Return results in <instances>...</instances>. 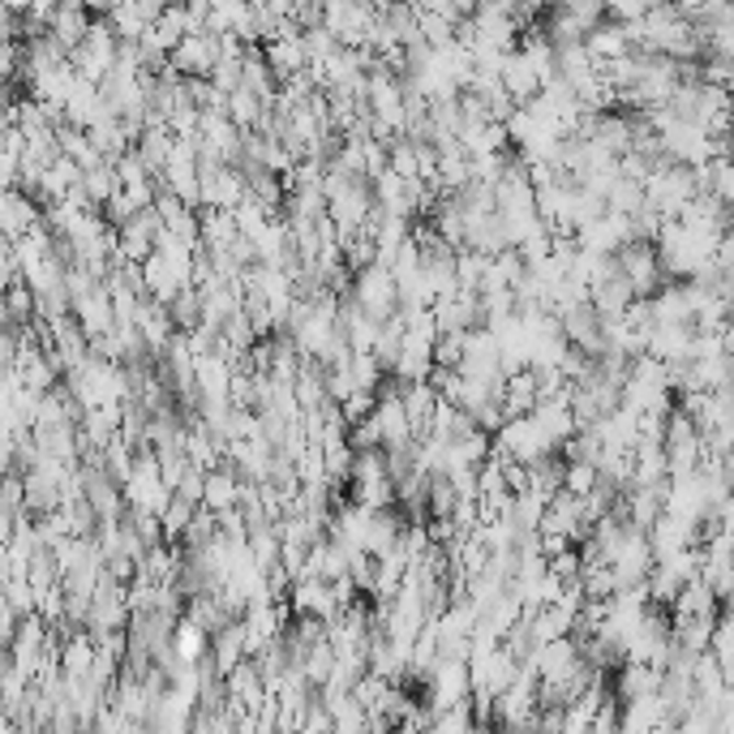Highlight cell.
Returning <instances> with one entry per match:
<instances>
[{
	"mask_svg": "<svg viewBox=\"0 0 734 734\" xmlns=\"http://www.w3.org/2000/svg\"><path fill=\"white\" fill-rule=\"evenodd\" d=\"M580 44L588 48L592 60H614V56H628V52H632L628 35H623V22H597Z\"/></svg>",
	"mask_w": 734,
	"mask_h": 734,
	"instance_id": "16",
	"label": "cell"
},
{
	"mask_svg": "<svg viewBox=\"0 0 734 734\" xmlns=\"http://www.w3.org/2000/svg\"><path fill=\"white\" fill-rule=\"evenodd\" d=\"M194 507H197V502H185L181 494H172V498H168V507L159 511V529H163V538L181 541L185 524H190V516H194Z\"/></svg>",
	"mask_w": 734,
	"mask_h": 734,
	"instance_id": "23",
	"label": "cell"
},
{
	"mask_svg": "<svg viewBox=\"0 0 734 734\" xmlns=\"http://www.w3.org/2000/svg\"><path fill=\"white\" fill-rule=\"evenodd\" d=\"M597 482H601V477H597V464H592V460H563V489H567V494H588Z\"/></svg>",
	"mask_w": 734,
	"mask_h": 734,
	"instance_id": "26",
	"label": "cell"
},
{
	"mask_svg": "<svg viewBox=\"0 0 734 734\" xmlns=\"http://www.w3.org/2000/svg\"><path fill=\"white\" fill-rule=\"evenodd\" d=\"M237 468L228 464V460H219L215 468H206V482H202V507H211V511H224V507H233L237 502Z\"/></svg>",
	"mask_w": 734,
	"mask_h": 734,
	"instance_id": "15",
	"label": "cell"
},
{
	"mask_svg": "<svg viewBox=\"0 0 734 734\" xmlns=\"http://www.w3.org/2000/svg\"><path fill=\"white\" fill-rule=\"evenodd\" d=\"M644 352H653L666 365H679V361L691 357V327L687 323H653Z\"/></svg>",
	"mask_w": 734,
	"mask_h": 734,
	"instance_id": "8",
	"label": "cell"
},
{
	"mask_svg": "<svg viewBox=\"0 0 734 734\" xmlns=\"http://www.w3.org/2000/svg\"><path fill=\"white\" fill-rule=\"evenodd\" d=\"M352 301L374 318V323H383L387 314L395 309V280L387 267H379V262H370V267H361V271H352Z\"/></svg>",
	"mask_w": 734,
	"mask_h": 734,
	"instance_id": "4",
	"label": "cell"
},
{
	"mask_svg": "<svg viewBox=\"0 0 734 734\" xmlns=\"http://www.w3.org/2000/svg\"><path fill=\"white\" fill-rule=\"evenodd\" d=\"M348 374H352V383H357L361 392H374V387L387 379L374 352H348Z\"/></svg>",
	"mask_w": 734,
	"mask_h": 734,
	"instance_id": "22",
	"label": "cell"
},
{
	"mask_svg": "<svg viewBox=\"0 0 734 734\" xmlns=\"http://www.w3.org/2000/svg\"><path fill=\"white\" fill-rule=\"evenodd\" d=\"M134 318H138V336L147 343L150 352H163L168 340H172V314H168V305L163 301H138V309H134Z\"/></svg>",
	"mask_w": 734,
	"mask_h": 734,
	"instance_id": "10",
	"label": "cell"
},
{
	"mask_svg": "<svg viewBox=\"0 0 734 734\" xmlns=\"http://www.w3.org/2000/svg\"><path fill=\"white\" fill-rule=\"evenodd\" d=\"M262 60H267V69L275 74V82H280V78H289V74L309 69V60H305V44H301V31H289V35L267 39V44H262Z\"/></svg>",
	"mask_w": 734,
	"mask_h": 734,
	"instance_id": "9",
	"label": "cell"
},
{
	"mask_svg": "<svg viewBox=\"0 0 734 734\" xmlns=\"http://www.w3.org/2000/svg\"><path fill=\"white\" fill-rule=\"evenodd\" d=\"M434 365H460V357H464V331H439V340H434Z\"/></svg>",
	"mask_w": 734,
	"mask_h": 734,
	"instance_id": "29",
	"label": "cell"
},
{
	"mask_svg": "<svg viewBox=\"0 0 734 734\" xmlns=\"http://www.w3.org/2000/svg\"><path fill=\"white\" fill-rule=\"evenodd\" d=\"M489 451H498V455H507V460H520V464H533V460L558 451V447L545 439V430L533 421V413H524V417H507V421L489 434Z\"/></svg>",
	"mask_w": 734,
	"mask_h": 734,
	"instance_id": "1",
	"label": "cell"
},
{
	"mask_svg": "<svg viewBox=\"0 0 734 734\" xmlns=\"http://www.w3.org/2000/svg\"><path fill=\"white\" fill-rule=\"evenodd\" d=\"M56 35H60L65 44H82V35H87V18H82L78 4H69V9L56 18Z\"/></svg>",
	"mask_w": 734,
	"mask_h": 734,
	"instance_id": "31",
	"label": "cell"
},
{
	"mask_svg": "<svg viewBox=\"0 0 734 734\" xmlns=\"http://www.w3.org/2000/svg\"><path fill=\"white\" fill-rule=\"evenodd\" d=\"M430 314H434V327L439 331H464V327H482V301L473 289H455L447 296H434L430 301Z\"/></svg>",
	"mask_w": 734,
	"mask_h": 734,
	"instance_id": "6",
	"label": "cell"
},
{
	"mask_svg": "<svg viewBox=\"0 0 734 734\" xmlns=\"http://www.w3.org/2000/svg\"><path fill=\"white\" fill-rule=\"evenodd\" d=\"M340 413H343V421H348V426H352V421H361V417H370V413H374V392L352 387V392L340 399Z\"/></svg>",
	"mask_w": 734,
	"mask_h": 734,
	"instance_id": "32",
	"label": "cell"
},
{
	"mask_svg": "<svg viewBox=\"0 0 734 734\" xmlns=\"http://www.w3.org/2000/svg\"><path fill=\"white\" fill-rule=\"evenodd\" d=\"M206 644H211V636L197 628L190 614H181V619L172 623V653H177L181 662H197V657L206 653Z\"/></svg>",
	"mask_w": 734,
	"mask_h": 734,
	"instance_id": "18",
	"label": "cell"
},
{
	"mask_svg": "<svg viewBox=\"0 0 734 734\" xmlns=\"http://www.w3.org/2000/svg\"><path fill=\"white\" fill-rule=\"evenodd\" d=\"M219 60V35L215 31H190L177 48H172V69L185 74V78H206L211 65Z\"/></svg>",
	"mask_w": 734,
	"mask_h": 734,
	"instance_id": "5",
	"label": "cell"
},
{
	"mask_svg": "<svg viewBox=\"0 0 734 734\" xmlns=\"http://www.w3.org/2000/svg\"><path fill=\"white\" fill-rule=\"evenodd\" d=\"M498 82H502V91L516 99V103H524V99H533L541 91V78L524 65V56L511 48L502 56V65H498Z\"/></svg>",
	"mask_w": 734,
	"mask_h": 734,
	"instance_id": "12",
	"label": "cell"
},
{
	"mask_svg": "<svg viewBox=\"0 0 734 734\" xmlns=\"http://www.w3.org/2000/svg\"><path fill=\"white\" fill-rule=\"evenodd\" d=\"M606 206H610V211H623V215H636L640 206H644V190H640V181H632V177H619V181L606 190Z\"/></svg>",
	"mask_w": 734,
	"mask_h": 734,
	"instance_id": "25",
	"label": "cell"
},
{
	"mask_svg": "<svg viewBox=\"0 0 734 734\" xmlns=\"http://www.w3.org/2000/svg\"><path fill=\"white\" fill-rule=\"evenodd\" d=\"M95 507L99 511H108V516L121 507V502H116V494H112V486H95Z\"/></svg>",
	"mask_w": 734,
	"mask_h": 734,
	"instance_id": "36",
	"label": "cell"
},
{
	"mask_svg": "<svg viewBox=\"0 0 734 734\" xmlns=\"http://www.w3.org/2000/svg\"><path fill=\"white\" fill-rule=\"evenodd\" d=\"M301 44H305V60H309V65H323L331 52L340 48V39H336V35H331L323 22L305 26V31H301Z\"/></svg>",
	"mask_w": 734,
	"mask_h": 734,
	"instance_id": "24",
	"label": "cell"
},
{
	"mask_svg": "<svg viewBox=\"0 0 734 734\" xmlns=\"http://www.w3.org/2000/svg\"><path fill=\"white\" fill-rule=\"evenodd\" d=\"M614 267L628 275V284H632V293L636 296H653L662 289V262H657V249L653 241H623L614 249Z\"/></svg>",
	"mask_w": 734,
	"mask_h": 734,
	"instance_id": "2",
	"label": "cell"
},
{
	"mask_svg": "<svg viewBox=\"0 0 734 734\" xmlns=\"http://www.w3.org/2000/svg\"><path fill=\"white\" fill-rule=\"evenodd\" d=\"M159 4H172V0H159Z\"/></svg>",
	"mask_w": 734,
	"mask_h": 734,
	"instance_id": "38",
	"label": "cell"
},
{
	"mask_svg": "<svg viewBox=\"0 0 734 734\" xmlns=\"http://www.w3.org/2000/svg\"><path fill=\"white\" fill-rule=\"evenodd\" d=\"M614 696L619 700H632V696H653L662 687V670L648 666V662H619L614 666Z\"/></svg>",
	"mask_w": 734,
	"mask_h": 734,
	"instance_id": "13",
	"label": "cell"
},
{
	"mask_svg": "<svg viewBox=\"0 0 734 734\" xmlns=\"http://www.w3.org/2000/svg\"><path fill=\"white\" fill-rule=\"evenodd\" d=\"M348 580L365 597L374 592V554L370 550H348Z\"/></svg>",
	"mask_w": 734,
	"mask_h": 734,
	"instance_id": "27",
	"label": "cell"
},
{
	"mask_svg": "<svg viewBox=\"0 0 734 734\" xmlns=\"http://www.w3.org/2000/svg\"><path fill=\"white\" fill-rule=\"evenodd\" d=\"M558 4H563V13H567L585 35L597 22H606V4H601V0H558Z\"/></svg>",
	"mask_w": 734,
	"mask_h": 734,
	"instance_id": "28",
	"label": "cell"
},
{
	"mask_svg": "<svg viewBox=\"0 0 734 734\" xmlns=\"http://www.w3.org/2000/svg\"><path fill=\"white\" fill-rule=\"evenodd\" d=\"M168 150H172V134H168V125H147L143 143H138V155H143V163H147L150 177H159V168L168 163Z\"/></svg>",
	"mask_w": 734,
	"mask_h": 734,
	"instance_id": "20",
	"label": "cell"
},
{
	"mask_svg": "<svg viewBox=\"0 0 734 734\" xmlns=\"http://www.w3.org/2000/svg\"><path fill=\"white\" fill-rule=\"evenodd\" d=\"M202 482H206V468L185 464V473H181V482L172 486V494H181L185 502H202Z\"/></svg>",
	"mask_w": 734,
	"mask_h": 734,
	"instance_id": "33",
	"label": "cell"
},
{
	"mask_svg": "<svg viewBox=\"0 0 734 734\" xmlns=\"http://www.w3.org/2000/svg\"><path fill=\"white\" fill-rule=\"evenodd\" d=\"M533 404H538L533 370H520V374H507V379H502V392H498L502 417H524V413H533Z\"/></svg>",
	"mask_w": 734,
	"mask_h": 734,
	"instance_id": "14",
	"label": "cell"
},
{
	"mask_svg": "<svg viewBox=\"0 0 734 734\" xmlns=\"http://www.w3.org/2000/svg\"><path fill=\"white\" fill-rule=\"evenodd\" d=\"M224 112H228V121H233L237 129H262V121H267V103L258 95H249L245 87L224 95Z\"/></svg>",
	"mask_w": 734,
	"mask_h": 734,
	"instance_id": "17",
	"label": "cell"
},
{
	"mask_svg": "<svg viewBox=\"0 0 734 734\" xmlns=\"http://www.w3.org/2000/svg\"><path fill=\"white\" fill-rule=\"evenodd\" d=\"M477 4H502V9H507V4H511V0H477Z\"/></svg>",
	"mask_w": 734,
	"mask_h": 734,
	"instance_id": "37",
	"label": "cell"
},
{
	"mask_svg": "<svg viewBox=\"0 0 734 734\" xmlns=\"http://www.w3.org/2000/svg\"><path fill=\"white\" fill-rule=\"evenodd\" d=\"M258 4H262V9H271L275 18H293L296 4H301V0H258Z\"/></svg>",
	"mask_w": 734,
	"mask_h": 734,
	"instance_id": "35",
	"label": "cell"
},
{
	"mask_svg": "<svg viewBox=\"0 0 734 734\" xmlns=\"http://www.w3.org/2000/svg\"><path fill=\"white\" fill-rule=\"evenodd\" d=\"M588 731H597V734H614L619 731V696H601V704L592 709V722H588Z\"/></svg>",
	"mask_w": 734,
	"mask_h": 734,
	"instance_id": "30",
	"label": "cell"
},
{
	"mask_svg": "<svg viewBox=\"0 0 734 734\" xmlns=\"http://www.w3.org/2000/svg\"><path fill=\"white\" fill-rule=\"evenodd\" d=\"M545 567H550L558 580H576V576H580V554H576V545H567L563 554L545 558Z\"/></svg>",
	"mask_w": 734,
	"mask_h": 734,
	"instance_id": "34",
	"label": "cell"
},
{
	"mask_svg": "<svg viewBox=\"0 0 734 734\" xmlns=\"http://www.w3.org/2000/svg\"><path fill=\"white\" fill-rule=\"evenodd\" d=\"M168 314H172L177 331H190L197 318H202V293H197L194 284H181L177 293L168 296Z\"/></svg>",
	"mask_w": 734,
	"mask_h": 734,
	"instance_id": "19",
	"label": "cell"
},
{
	"mask_svg": "<svg viewBox=\"0 0 734 734\" xmlns=\"http://www.w3.org/2000/svg\"><path fill=\"white\" fill-rule=\"evenodd\" d=\"M648 567H653V545H648V533L636 529V524H623V538L614 545V554H610V572H614V585H636L648 576Z\"/></svg>",
	"mask_w": 734,
	"mask_h": 734,
	"instance_id": "3",
	"label": "cell"
},
{
	"mask_svg": "<svg viewBox=\"0 0 734 734\" xmlns=\"http://www.w3.org/2000/svg\"><path fill=\"white\" fill-rule=\"evenodd\" d=\"M289 606H293V614H314L323 623L340 614L331 588H327V580H318V576H296L293 585H289Z\"/></svg>",
	"mask_w": 734,
	"mask_h": 734,
	"instance_id": "7",
	"label": "cell"
},
{
	"mask_svg": "<svg viewBox=\"0 0 734 734\" xmlns=\"http://www.w3.org/2000/svg\"><path fill=\"white\" fill-rule=\"evenodd\" d=\"M486 258L489 253H477L468 245H455V289H473L477 293V284L486 275Z\"/></svg>",
	"mask_w": 734,
	"mask_h": 734,
	"instance_id": "21",
	"label": "cell"
},
{
	"mask_svg": "<svg viewBox=\"0 0 734 734\" xmlns=\"http://www.w3.org/2000/svg\"><path fill=\"white\" fill-rule=\"evenodd\" d=\"M237 237L241 233H237L233 211H224V206H197V245L202 249H224V245H233Z\"/></svg>",
	"mask_w": 734,
	"mask_h": 734,
	"instance_id": "11",
	"label": "cell"
}]
</instances>
